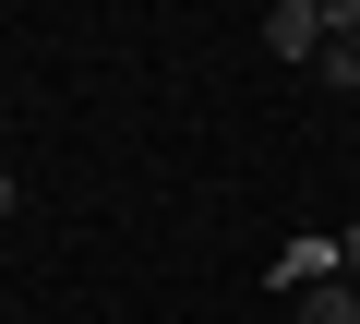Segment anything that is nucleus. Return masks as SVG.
Listing matches in <instances>:
<instances>
[{
	"instance_id": "20e7f679",
	"label": "nucleus",
	"mask_w": 360,
	"mask_h": 324,
	"mask_svg": "<svg viewBox=\"0 0 360 324\" xmlns=\"http://www.w3.org/2000/svg\"><path fill=\"white\" fill-rule=\"evenodd\" d=\"M336 276H348V288H360V228H336Z\"/></svg>"
},
{
	"instance_id": "39448f33",
	"label": "nucleus",
	"mask_w": 360,
	"mask_h": 324,
	"mask_svg": "<svg viewBox=\"0 0 360 324\" xmlns=\"http://www.w3.org/2000/svg\"><path fill=\"white\" fill-rule=\"evenodd\" d=\"M13 205H25V181H13V169H0V216H13Z\"/></svg>"
},
{
	"instance_id": "7ed1b4c3",
	"label": "nucleus",
	"mask_w": 360,
	"mask_h": 324,
	"mask_svg": "<svg viewBox=\"0 0 360 324\" xmlns=\"http://www.w3.org/2000/svg\"><path fill=\"white\" fill-rule=\"evenodd\" d=\"M288 324H360V288H348V276H324V288H300V300H288Z\"/></svg>"
},
{
	"instance_id": "f03ea898",
	"label": "nucleus",
	"mask_w": 360,
	"mask_h": 324,
	"mask_svg": "<svg viewBox=\"0 0 360 324\" xmlns=\"http://www.w3.org/2000/svg\"><path fill=\"white\" fill-rule=\"evenodd\" d=\"M312 72H324V84H360V0H336V37H324Z\"/></svg>"
},
{
	"instance_id": "f257e3e1",
	"label": "nucleus",
	"mask_w": 360,
	"mask_h": 324,
	"mask_svg": "<svg viewBox=\"0 0 360 324\" xmlns=\"http://www.w3.org/2000/svg\"><path fill=\"white\" fill-rule=\"evenodd\" d=\"M324 37H336V0H276V13H264V48L276 60H324Z\"/></svg>"
}]
</instances>
